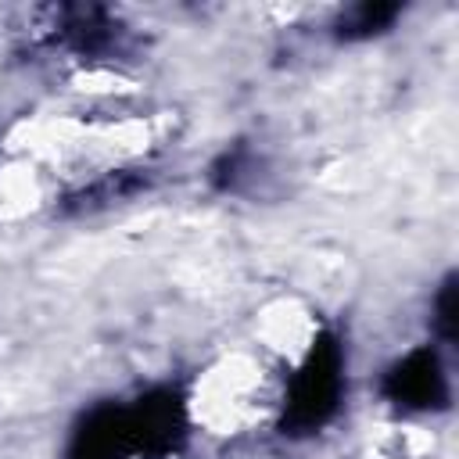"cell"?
I'll return each mask as SVG.
<instances>
[{
    "label": "cell",
    "mask_w": 459,
    "mask_h": 459,
    "mask_svg": "<svg viewBox=\"0 0 459 459\" xmlns=\"http://www.w3.org/2000/svg\"><path fill=\"white\" fill-rule=\"evenodd\" d=\"M287 377L262 351H230L194 380L183 412L208 434H251L283 412Z\"/></svg>",
    "instance_id": "6da1fadb"
},
{
    "label": "cell",
    "mask_w": 459,
    "mask_h": 459,
    "mask_svg": "<svg viewBox=\"0 0 459 459\" xmlns=\"http://www.w3.org/2000/svg\"><path fill=\"white\" fill-rule=\"evenodd\" d=\"M183 420V405L158 398L126 409H104L79 434L72 459H172Z\"/></svg>",
    "instance_id": "7a4b0ae2"
},
{
    "label": "cell",
    "mask_w": 459,
    "mask_h": 459,
    "mask_svg": "<svg viewBox=\"0 0 459 459\" xmlns=\"http://www.w3.org/2000/svg\"><path fill=\"white\" fill-rule=\"evenodd\" d=\"M391 394L398 405H441L448 398V384H445V369L437 362V355L430 348L412 351L394 373H391Z\"/></svg>",
    "instance_id": "3957f363"
}]
</instances>
